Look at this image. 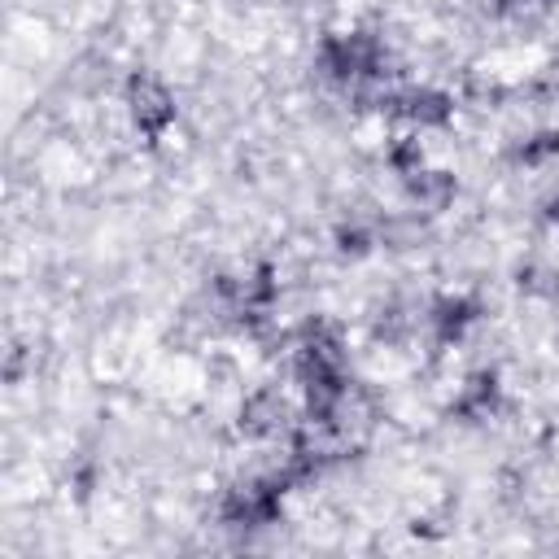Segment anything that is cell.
I'll use <instances>...</instances> for the list:
<instances>
[{
	"label": "cell",
	"instance_id": "4",
	"mask_svg": "<svg viewBox=\"0 0 559 559\" xmlns=\"http://www.w3.org/2000/svg\"><path fill=\"white\" fill-rule=\"evenodd\" d=\"M214 301L223 306V314H231L236 328L245 332H262L275 314L280 301V280L271 262H253L245 275H218L214 280Z\"/></svg>",
	"mask_w": 559,
	"mask_h": 559
},
{
	"label": "cell",
	"instance_id": "11",
	"mask_svg": "<svg viewBox=\"0 0 559 559\" xmlns=\"http://www.w3.org/2000/svg\"><path fill=\"white\" fill-rule=\"evenodd\" d=\"M511 162L524 166V170H542L550 162H559V131H533V135H520L511 144Z\"/></svg>",
	"mask_w": 559,
	"mask_h": 559
},
{
	"label": "cell",
	"instance_id": "12",
	"mask_svg": "<svg viewBox=\"0 0 559 559\" xmlns=\"http://www.w3.org/2000/svg\"><path fill=\"white\" fill-rule=\"evenodd\" d=\"M332 245H336V253H341V258L358 262V258H367V253L380 245V236H376V227H371V223H362V218H345V223H336Z\"/></svg>",
	"mask_w": 559,
	"mask_h": 559
},
{
	"label": "cell",
	"instance_id": "9",
	"mask_svg": "<svg viewBox=\"0 0 559 559\" xmlns=\"http://www.w3.org/2000/svg\"><path fill=\"white\" fill-rule=\"evenodd\" d=\"M498 411H502V376L493 367L472 371L459 384L454 402H450V419L454 424H489Z\"/></svg>",
	"mask_w": 559,
	"mask_h": 559
},
{
	"label": "cell",
	"instance_id": "8",
	"mask_svg": "<svg viewBox=\"0 0 559 559\" xmlns=\"http://www.w3.org/2000/svg\"><path fill=\"white\" fill-rule=\"evenodd\" d=\"M293 428V411H288V397L280 389H253L245 402H240V415H236V432L249 437V441H271L280 432Z\"/></svg>",
	"mask_w": 559,
	"mask_h": 559
},
{
	"label": "cell",
	"instance_id": "3",
	"mask_svg": "<svg viewBox=\"0 0 559 559\" xmlns=\"http://www.w3.org/2000/svg\"><path fill=\"white\" fill-rule=\"evenodd\" d=\"M284 480L275 472H262V476H245V480H231L218 498V524L231 528V533H262V528H275L284 520Z\"/></svg>",
	"mask_w": 559,
	"mask_h": 559
},
{
	"label": "cell",
	"instance_id": "2",
	"mask_svg": "<svg viewBox=\"0 0 559 559\" xmlns=\"http://www.w3.org/2000/svg\"><path fill=\"white\" fill-rule=\"evenodd\" d=\"M314 70L358 96V100H376L389 83H393V57H389V44L376 35V31H328L319 39V52H314Z\"/></svg>",
	"mask_w": 559,
	"mask_h": 559
},
{
	"label": "cell",
	"instance_id": "10",
	"mask_svg": "<svg viewBox=\"0 0 559 559\" xmlns=\"http://www.w3.org/2000/svg\"><path fill=\"white\" fill-rule=\"evenodd\" d=\"M402 192H406V201H411L415 210H424V214H441V210L454 201L459 179H454L450 170H441V166H419L415 175L402 179Z\"/></svg>",
	"mask_w": 559,
	"mask_h": 559
},
{
	"label": "cell",
	"instance_id": "13",
	"mask_svg": "<svg viewBox=\"0 0 559 559\" xmlns=\"http://www.w3.org/2000/svg\"><path fill=\"white\" fill-rule=\"evenodd\" d=\"M515 284L524 297H542V301H559V266L550 262H524L515 271Z\"/></svg>",
	"mask_w": 559,
	"mask_h": 559
},
{
	"label": "cell",
	"instance_id": "14",
	"mask_svg": "<svg viewBox=\"0 0 559 559\" xmlns=\"http://www.w3.org/2000/svg\"><path fill=\"white\" fill-rule=\"evenodd\" d=\"M389 166H393L397 179H406V175H415L419 166H428L424 144H419V131H406V135H397V140L389 144Z\"/></svg>",
	"mask_w": 559,
	"mask_h": 559
},
{
	"label": "cell",
	"instance_id": "1",
	"mask_svg": "<svg viewBox=\"0 0 559 559\" xmlns=\"http://www.w3.org/2000/svg\"><path fill=\"white\" fill-rule=\"evenodd\" d=\"M293 376H297L301 406H306L301 419L345 437L349 432V411H354V376H349L345 336L332 319H310L297 332Z\"/></svg>",
	"mask_w": 559,
	"mask_h": 559
},
{
	"label": "cell",
	"instance_id": "5",
	"mask_svg": "<svg viewBox=\"0 0 559 559\" xmlns=\"http://www.w3.org/2000/svg\"><path fill=\"white\" fill-rule=\"evenodd\" d=\"M122 105H127V118H131L135 135H140L148 148H157V144L166 140V131L175 127V118H179L175 92H170L166 79H157L153 70L127 74V83H122Z\"/></svg>",
	"mask_w": 559,
	"mask_h": 559
},
{
	"label": "cell",
	"instance_id": "6",
	"mask_svg": "<svg viewBox=\"0 0 559 559\" xmlns=\"http://www.w3.org/2000/svg\"><path fill=\"white\" fill-rule=\"evenodd\" d=\"M371 109L406 122L411 131H441L454 118V96L441 92V87H432V83H389L371 100Z\"/></svg>",
	"mask_w": 559,
	"mask_h": 559
},
{
	"label": "cell",
	"instance_id": "7",
	"mask_svg": "<svg viewBox=\"0 0 559 559\" xmlns=\"http://www.w3.org/2000/svg\"><path fill=\"white\" fill-rule=\"evenodd\" d=\"M485 319V306L476 293H437L424 310V323H428V336L450 349V345H463L472 336V328Z\"/></svg>",
	"mask_w": 559,
	"mask_h": 559
},
{
	"label": "cell",
	"instance_id": "16",
	"mask_svg": "<svg viewBox=\"0 0 559 559\" xmlns=\"http://www.w3.org/2000/svg\"><path fill=\"white\" fill-rule=\"evenodd\" d=\"M542 218H546V223H555V227H559V192H555V197H546V201H542Z\"/></svg>",
	"mask_w": 559,
	"mask_h": 559
},
{
	"label": "cell",
	"instance_id": "15",
	"mask_svg": "<svg viewBox=\"0 0 559 559\" xmlns=\"http://www.w3.org/2000/svg\"><path fill=\"white\" fill-rule=\"evenodd\" d=\"M489 9L498 22H511V26H524V22H537L550 13L542 0H489Z\"/></svg>",
	"mask_w": 559,
	"mask_h": 559
}]
</instances>
